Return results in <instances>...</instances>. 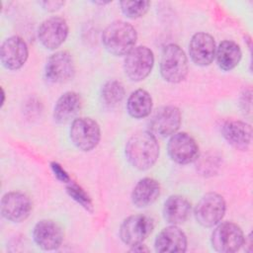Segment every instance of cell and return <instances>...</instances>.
Wrapping results in <instances>:
<instances>
[{
	"label": "cell",
	"instance_id": "cell-1",
	"mask_svg": "<svg viewBox=\"0 0 253 253\" xmlns=\"http://www.w3.org/2000/svg\"><path fill=\"white\" fill-rule=\"evenodd\" d=\"M126 155L129 163L139 170L154 165L159 155L158 142L150 131H138L126 142Z\"/></svg>",
	"mask_w": 253,
	"mask_h": 253
},
{
	"label": "cell",
	"instance_id": "cell-2",
	"mask_svg": "<svg viewBox=\"0 0 253 253\" xmlns=\"http://www.w3.org/2000/svg\"><path fill=\"white\" fill-rule=\"evenodd\" d=\"M137 39L135 29L124 21H116L103 32L102 40L107 50L115 55L127 54Z\"/></svg>",
	"mask_w": 253,
	"mask_h": 253
},
{
	"label": "cell",
	"instance_id": "cell-3",
	"mask_svg": "<svg viewBox=\"0 0 253 253\" xmlns=\"http://www.w3.org/2000/svg\"><path fill=\"white\" fill-rule=\"evenodd\" d=\"M160 70L168 82L178 83L185 79L188 73V59L179 45L170 43L163 48Z\"/></svg>",
	"mask_w": 253,
	"mask_h": 253
},
{
	"label": "cell",
	"instance_id": "cell-4",
	"mask_svg": "<svg viewBox=\"0 0 253 253\" xmlns=\"http://www.w3.org/2000/svg\"><path fill=\"white\" fill-rule=\"evenodd\" d=\"M225 202L223 198L216 193L205 195L197 204L195 209V217L203 226L211 227L217 224L224 215Z\"/></svg>",
	"mask_w": 253,
	"mask_h": 253
},
{
	"label": "cell",
	"instance_id": "cell-5",
	"mask_svg": "<svg viewBox=\"0 0 253 253\" xmlns=\"http://www.w3.org/2000/svg\"><path fill=\"white\" fill-rule=\"evenodd\" d=\"M101 136L99 125L90 118H79L73 121L70 127L72 142L81 150L93 149Z\"/></svg>",
	"mask_w": 253,
	"mask_h": 253
},
{
	"label": "cell",
	"instance_id": "cell-6",
	"mask_svg": "<svg viewBox=\"0 0 253 253\" xmlns=\"http://www.w3.org/2000/svg\"><path fill=\"white\" fill-rule=\"evenodd\" d=\"M154 63L152 51L146 46L133 47L125 59V71L132 81L144 79L151 71Z\"/></svg>",
	"mask_w": 253,
	"mask_h": 253
},
{
	"label": "cell",
	"instance_id": "cell-7",
	"mask_svg": "<svg viewBox=\"0 0 253 253\" xmlns=\"http://www.w3.org/2000/svg\"><path fill=\"white\" fill-rule=\"evenodd\" d=\"M153 219L147 215L135 214L124 220L120 228L122 240L130 246L141 243L152 231Z\"/></svg>",
	"mask_w": 253,
	"mask_h": 253
},
{
	"label": "cell",
	"instance_id": "cell-8",
	"mask_svg": "<svg viewBox=\"0 0 253 253\" xmlns=\"http://www.w3.org/2000/svg\"><path fill=\"white\" fill-rule=\"evenodd\" d=\"M244 243L243 232L238 225L232 222L219 224L211 234L212 247L222 253L237 251Z\"/></svg>",
	"mask_w": 253,
	"mask_h": 253
},
{
	"label": "cell",
	"instance_id": "cell-9",
	"mask_svg": "<svg viewBox=\"0 0 253 253\" xmlns=\"http://www.w3.org/2000/svg\"><path fill=\"white\" fill-rule=\"evenodd\" d=\"M168 152L173 161L179 164H188L198 158L199 147L190 134L179 132L170 138Z\"/></svg>",
	"mask_w": 253,
	"mask_h": 253
},
{
	"label": "cell",
	"instance_id": "cell-10",
	"mask_svg": "<svg viewBox=\"0 0 253 253\" xmlns=\"http://www.w3.org/2000/svg\"><path fill=\"white\" fill-rule=\"evenodd\" d=\"M75 72L74 61L67 51H58L52 54L45 65V76L53 83L69 81Z\"/></svg>",
	"mask_w": 253,
	"mask_h": 253
},
{
	"label": "cell",
	"instance_id": "cell-11",
	"mask_svg": "<svg viewBox=\"0 0 253 253\" xmlns=\"http://www.w3.org/2000/svg\"><path fill=\"white\" fill-rule=\"evenodd\" d=\"M32 210V203L28 196L20 192L6 194L1 200L2 215L14 222L25 220Z\"/></svg>",
	"mask_w": 253,
	"mask_h": 253
},
{
	"label": "cell",
	"instance_id": "cell-12",
	"mask_svg": "<svg viewBox=\"0 0 253 253\" xmlns=\"http://www.w3.org/2000/svg\"><path fill=\"white\" fill-rule=\"evenodd\" d=\"M181 124V113L173 106L162 107L153 114L150 119V129L161 135L167 136L176 132Z\"/></svg>",
	"mask_w": 253,
	"mask_h": 253
},
{
	"label": "cell",
	"instance_id": "cell-13",
	"mask_svg": "<svg viewBox=\"0 0 253 253\" xmlns=\"http://www.w3.org/2000/svg\"><path fill=\"white\" fill-rule=\"evenodd\" d=\"M68 26L64 19L51 17L41 25L39 29V39L46 48L53 49L58 47L66 39Z\"/></svg>",
	"mask_w": 253,
	"mask_h": 253
},
{
	"label": "cell",
	"instance_id": "cell-14",
	"mask_svg": "<svg viewBox=\"0 0 253 253\" xmlns=\"http://www.w3.org/2000/svg\"><path fill=\"white\" fill-rule=\"evenodd\" d=\"M0 57L6 68L19 69L28 58V46L22 38L11 37L2 43Z\"/></svg>",
	"mask_w": 253,
	"mask_h": 253
},
{
	"label": "cell",
	"instance_id": "cell-15",
	"mask_svg": "<svg viewBox=\"0 0 253 253\" xmlns=\"http://www.w3.org/2000/svg\"><path fill=\"white\" fill-rule=\"evenodd\" d=\"M190 55L198 65H209L211 63L215 53L213 38L207 33H197L190 42Z\"/></svg>",
	"mask_w": 253,
	"mask_h": 253
},
{
	"label": "cell",
	"instance_id": "cell-16",
	"mask_svg": "<svg viewBox=\"0 0 253 253\" xmlns=\"http://www.w3.org/2000/svg\"><path fill=\"white\" fill-rule=\"evenodd\" d=\"M35 242L44 250L56 249L63 239L61 227L52 220H41L34 228Z\"/></svg>",
	"mask_w": 253,
	"mask_h": 253
},
{
	"label": "cell",
	"instance_id": "cell-17",
	"mask_svg": "<svg viewBox=\"0 0 253 253\" xmlns=\"http://www.w3.org/2000/svg\"><path fill=\"white\" fill-rule=\"evenodd\" d=\"M186 248V235L179 227L175 225L164 228L157 235L155 240V250L159 253L185 252Z\"/></svg>",
	"mask_w": 253,
	"mask_h": 253
},
{
	"label": "cell",
	"instance_id": "cell-18",
	"mask_svg": "<svg viewBox=\"0 0 253 253\" xmlns=\"http://www.w3.org/2000/svg\"><path fill=\"white\" fill-rule=\"evenodd\" d=\"M224 138L232 146L245 150L251 141L252 129L251 126L240 121H228L222 126Z\"/></svg>",
	"mask_w": 253,
	"mask_h": 253
},
{
	"label": "cell",
	"instance_id": "cell-19",
	"mask_svg": "<svg viewBox=\"0 0 253 253\" xmlns=\"http://www.w3.org/2000/svg\"><path fill=\"white\" fill-rule=\"evenodd\" d=\"M81 98L75 92L64 93L56 102L53 118L57 123H66L72 119L81 109Z\"/></svg>",
	"mask_w": 253,
	"mask_h": 253
},
{
	"label": "cell",
	"instance_id": "cell-20",
	"mask_svg": "<svg viewBox=\"0 0 253 253\" xmlns=\"http://www.w3.org/2000/svg\"><path fill=\"white\" fill-rule=\"evenodd\" d=\"M160 186L158 182L152 178L141 179L134 187L131 200L138 208H144L151 205L159 196Z\"/></svg>",
	"mask_w": 253,
	"mask_h": 253
},
{
	"label": "cell",
	"instance_id": "cell-21",
	"mask_svg": "<svg viewBox=\"0 0 253 253\" xmlns=\"http://www.w3.org/2000/svg\"><path fill=\"white\" fill-rule=\"evenodd\" d=\"M191 211L190 203L181 196H172L164 204L163 214L165 219L172 224L184 222Z\"/></svg>",
	"mask_w": 253,
	"mask_h": 253
},
{
	"label": "cell",
	"instance_id": "cell-22",
	"mask_svg": "<svg viewBox=\"0 0 253 253\" xmlns=\"http://www.w3.org/2000/svg\"><path fill=\"white\" fill-rule=\"evenodd\" d=\"M126 106L131 117L141 119L150 114L152 109V99L148 92L138 89L131 93L127 100Z\"/></svg>",
	"mask_w": 253,
	"mask_h": 253
},
{
	"label": "cell",
	"instance_id": "cell-23",
	"mask_svg": "<svg viewBox=\"0 0 253 253\" xmlns=\"http://www.w3.org/2000/svg\"><path fill=\"white\" fill-rule=\"evenodd\" d=\"M241 50L237 43L231 41L220 42L216 51V59L219 67L224 70L234 68L240 61Z\"/></svg>",
	"mask_w": 253,
	"mask_h": 253
},
{
	"label": "cell",
	"instance_id": "cell-24",
	"mask_svg": "<svg viewBox=\"0 0 253 253\" xmlns=\"http://www.w3.org/2000/svg\"><path fill=\"white\" fill-rule=\"evenodd\" d=\"M124 96L125 89L120 81L110 80L102 88L103 101L108 105H116L120 103Z\"/></svg>",
	"mask_w": 253,
	"mask_h": 253
},
{
	"label": "cell",
	"instance_id": "cell-25",
	"mask_svg": "<svg viewBox=\"0 0 253 253\" xmlns=\"http://www.w3.org/2000/svg\"><path fill=\"white\" fill-rule=\"evenodd\" d=\"M148 1H122L121 8L126 16L128 18H139L143 16L149 7Z\"/></svg>",
	"mask_w": 253,
	"mask_h": 253
},
{
	"label": "cell",
	"instance_id": "cell-26",
	"mask_svg": "<svg viewBox=\"0 0 253 253\" xmlns=\"http://www.w3.org/2000/svg\"><path fill=\"white\" fill-rule=\"evenodd\" d=\"M67 191L69 192L70 196L73 197L74 200H76L78 203H80L83 207L86 209L91 207V202L88 198V196L75 184H71L69 187H67Z\"/></svg>",
	"mask_w": 253,
	"mask_h": 253
},
{
	"label": "cell",
	"instance_id": "cell-27",
	"mask_svg": "<svg viewBox=\"0 0 253 253\" xmlns=\"http://www.w3.org/2000/svg\"><path fill=\"white\" fill-rule=\"evenodd\" d=\"M41 5L47 11H55V10H58L62 5H64V2H62V1H44V2H41Z\"/></svg>",
	"mask_w": 253,
	"mask_h": 253
},
{
	"label": "cell",
	"instance_id": "cell-28",
	"mask_svg": "<svg viewBox=\"0 0 253 253\" xmlns=\"http://www.w3.org/2000/svg\"><path fill=\"white\" fill-rule=\"evenodd\" d=\"M51 167H52V170H53V172L55 173V175H56V177L58 179H60L63 182L69 181V178H68L67 174L65 173V171L57 163H52Z\"/></svg>",
	"mask_w": 253,
	"mask_h": 253
},
{
	"label": "cell",
	"instance_id": "cell-29",
	"mask_svg": "<svg viewBox=\"0 0 253 253\" xmlns=\"http://www.w3.org/2000/svg\"><path fill=\"white\" fill-rule=\"evenodd\" d=\"M131 251H134V252H141V251H145V252H147V251H148V249H147L144 245H142L141 243H139V244H136V245L132 246Z\"/></svg>",
	"mask_w": 253,
	"mask_h": 253
}]
</instances>
